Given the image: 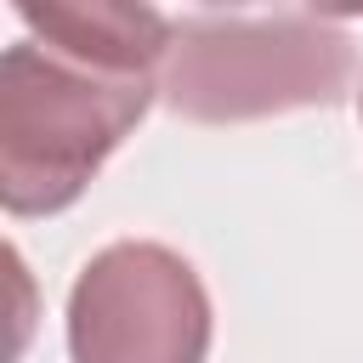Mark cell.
<instances>
[{
    "instance_id": "obj_1",
    "label": "cell",
    "mask_w": 363,
    "mask_h": 363,
    "mask_svg": "<svg viewBox=\"0 0 363 363\" xmlns=\"http://www.w3.org/2000/svg\"><path fill=\"white\" fill-rule=\"evenodd\" d=\"M0 57V199L11 216L68 210L142 125L170 57V17L130 0H23Z\"/></svg>"
},
{
    "instance_id": "obj_2",
    "label": "cell",
    "mask_w": 363,
    "mask_h": 363,
    "mask_svg": "<svg viewBox=\"0 0 363 363\" xmlns=\"http://www.w3.org/2000/svg\"><path fill=\"white\" fill-rule=\"evenodd\" d=\"M352 74V34L323 11H187L170 28L159 96L193 125H244L335 108Z\"/></svg>"
},
{
    "instance_id": "obj_3",
    "label": "cell",
    "mask_w": 363,
    "mask_h": 363,
    "mask_svg": "<svg viewBox=\"0 0 363 363\" xmlns=\"http://www.w3.org/2000/svg\"><path fill=\"white\" fill-rule=\"evenodd\" d=\"M74 363H204L210 295L187 255L153 238L96 250L68 289Z\"/></svg>"
},
{
    "instance_id": "obj_4",
    "label": "cell",
    "mask_w": 363,
    "mask_h": 363,
    "mask_svg": "<svg viewBox=\"0 0 363 363\" xmlns=\"http://www.w3.org/2000/svg\"><path fill=\"white\" fill-rule=\"evenodd\" d=\"M357 113H363V91H357Z\"/></svg>"
}]
</instances>
